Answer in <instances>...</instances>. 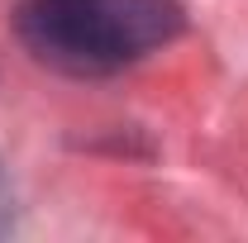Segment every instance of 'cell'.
<instances>
[{
    "mask_svg": "<svg viewBox=\"0 0 248 243\" xmlns=\"http://www.w3.org/2000/svg\"><path fill=\"white\" fill-rule=\"evenodd\" d=\"M15 224V186H10V177H5V167H0V234Z\"/></svg>",
    "mask_w": 248,
    "mask_h": 243,
    "instance_id": "cell-2",
    "label": "cell"
},
{
    "mask_svg": "<svg viewBox=\"0 0 248 243\" xmlns=\"http://www.w3.org/2000/svg\"><path fill=\"white\" fill-rule=\"evenodd\" d=\"M186 24L182 0H19V43L53 72L115 76Z\"/></svg>",
    "mask_w": 248,
    "mask_h": 243,
    "instance_id": "cell-1",
    "label": "cell"
}]
</instances>
